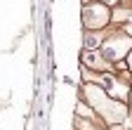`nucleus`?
<instances>
[{
	"instance_id": "f257e3e1",
	"label": "nucleus",
	"mask_w": 132,
	"mask_h": 130,
	"mask_svg": "<svg viewBox=\"0 0 132 130\" xmlns=\"http://www.w3.org/2000/svg\"><path fill=\"white\" fill-rule=\"evenodd\" d=\"M82 97L87 100L90 109L97 113L102 121H106L109 125H118V123H125L127 118V106L118 100H113V97L102 88V85H97V83H87L82 85Z\"/></svg>"
},
{
	"instance_id": "f03ea898",
	"label": "nucleus",
	"mask_w": 132,
	"mask_h": 130,
	"mask_svg": "<svg viewBox=\"0 0 132 130\" xmlns=\"http://www.w3.org/2000/svg\"><path fill=\"white\" fill-rule=\"evenodd\" d=\"M130 50H132V38L125 31H113L102 43V57L106 62H120L125 55H130Z\"/></svg>"
},
{
	"instance_id": "7ed1b4c3",
	"label": "nucleus",
	"mask_w": 132,
	"mask_h": 130,
	"mask_svg": "<svg viewBox=\"0 0 132 130\" xmlns=\"http://www.w3.org/2000/svg\"><path fill=\"white\" fill-rule=\"evenodd\" d=\"M106 24H111V7L104 3H90L82 5V26L87 31H102Z\"/></svg>"
},
{
	"instance_id": "20e7f679",
	"label": "nucleus",
	"mask_w": 132,
	"mask_h": 130,
	"mask_svg": "<svg viewBox=\"0 0 132 130\" xmlns=\"http://www.w3.org/2000/svg\"><path fill=\"white\" fill-rule=\"evenodd\" d=\"M99 80L104 83V90L113 97V100H118V102H123L125 97L130 95V88L123 85V80H120V78H116L113 73H106V76H102Z\"/></svg>"
},
{
	"instance_id": "39448f33",
	"label": "nucleus",
	"mask_w": 132,
	"mask_h": 130,
	"mask_svg": "<svg viewBox=\"0 0 132 130\" xmlns=\"http://www.w3.org/2000/svg\"><path fill=\"white\" fill-rule=\"evenodd\" d=\"M80 62H82V66H87V69H92V71H109L111 66H109V62L102 57V52H97V50H85L80 55Z\"/></svg>"
},
{
	"instance_id": "423d86ee",
	"label": "nucleus",
	"mask_w": 132,
	"mask_h": 130,
	"mask_svg": "<svg viewBox=\"0 0 132 130\" xmlns=\"http://www.w3.org/2000/svg\"><path fill=\"white\" fill-rule=\"evenodd\" d=\"M102 38H104V31H87L85 28V50H97V45L102 43Z\"/></svg>"
},
{
	"instance_id": "0eeeda50",
	"label": "nucleus",
	"mask_w": 132,
	"mask_h": 130,
	"mask_svg": "<svg viewBox=\"0 0 132 130\" xmlns=\"http://www.w3.org/2000/svg\"><path fill=\"white\" fill-rule=\"evenodd\" d=\"M127 19H132V10H125V7H113V12H111V21L120 24V21H127Z\"/></svg>"
},
{
	"instance_id": "6e6552de",
	"label": "nucleus",
	"mask_w": 132,
	"mask_h": 130,
	"mask_svg": "<svg viewBox=\"0 0 132 130\" xmlns=\"http://www.w3.org/2000/svg\"><path fill=\"white\" fill-rule=\"evenodd\" d=\"M76 113L80 118H90V116H94V111L90 109V106H85V102H78V106H76Z\"/></svg>"
},
{
	"instance_id": "1a4fd4ad",
	"label": "nucleus",
	"mask_w": 132,
	"mask_h": 130,
	"mask_svg": "<svg viewBox=\"0 0 132 130\" xmlns=\"http://www.w3.org/2000/svg\"><path fill=\"white\" fill-rule=\"evenodd\" d=\"M102 3L109 5V7H116V5H118V0H102Z\"/></svg>"
},
{
	"instance_id": "9d476101",
	"label": "nucleus",
	"mask_w": 132,
	"mask_h": 130,
	"mask_svg": "<svg viewBox=\"0 0 132 130\" xmlns=\"http://www.w3.org/2000/svg\"><path fill=\"white\" fill-rule=\"evenodd\" d=\"M123 31H125V33H127V36H130V38H132V21H130V24H127V26H125V28H123Z\"/></svg>"
},
{
	"instance_id": "9b49d317",
	"label": "nucleus",
	"mask_w": 132,
	"mask_h": 130,
	"mask_svg": "<svg viewBox=\"0 0 132 130\" xmlns=\"http://www.w3.org/2000/svg\"><path fill=\"white\" fill-rule=\"evenodd\" d=\"M127 66L132 69V50H130V62H127Z\"/></svg>"
},
{
	"instance_id": "f8f14e48",
	"label": "nucleus",
	"mask_w": 132,
	"mask_h": 130,
	"mask_svg": "<svg viewBox=\"0 0 132 130\" xmlns=\"http://www.w3.org/2000/svg\"><path fill=\"white\" fill-rule=\"evenodd\" d=\"M90 3H94V0H82V5H90Z\"/></svg>"
},
{
	"instance_id": "ddd939ff",
	"label": "nucleus",
	"mask_w": 132,
	"mask_h": 130,
	"mask_svg": "<svg viewBox=\"0 0 132 130\" xmlns=\"http://www.w3.org/2000/svg\"><path fill=\"white\" fill-rule=\"evenodd\" d=\"M130 104H132V90H130Z\"/></svg>"
}]
</instances>
